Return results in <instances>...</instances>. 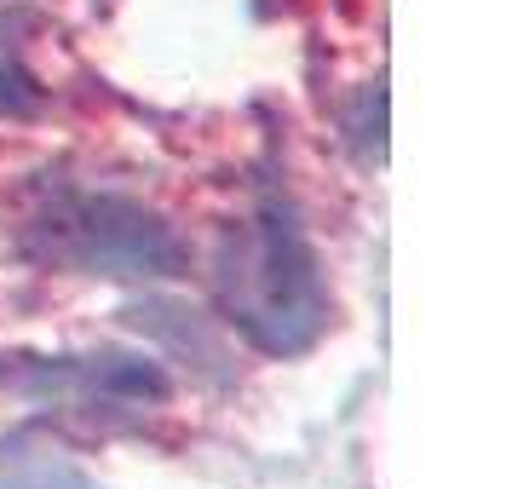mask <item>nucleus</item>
I'll return each mask as SVG.
<instances>
[{
	"mask_svg": "<svg viewBox=\"0 0 512 489\" xmlns=\"http://www.w3.org/2000/svg\"><path fill=\"white\" fill-rule=\"evenodd\" d=\"M225 323L259 357H300L328 328V282L323 259L300 225L288 190H259L254 213L225 231L219 277H213Z\"/></svg>",
	"mask_w": 512,
	"mask_h": 489,
	"instance_id": "f257e3e1",
	"label": "nucleus"
},
{
	"mask_svg": "<svg viewBox=\"0 0 512 489\" xmlns=\"http://www.w3.org/2000/svg\"><path fill=\"white\" fill-rule=\"evenodd\" d=\"M0 380L35 403H75V409H156L173 380L156 357L139 351H81V357H6Z\"/></svg>",
	"mask_w": 512,
	"mask_h": 489,
	"instance_id": "7ed1b4c3",
	"label": "nucleus"
},
{
	"mask_svg": "<svg viewBox=\"0 0 512 489\" xmlns=\"http://www.w3.org/2000/svg\"><path fill=\"white\" fill-rule=\"evenodd\" d=\"M0 489H104V484L93 472H81L58 443L18 432V438H0Z\"/></svg>",
	"mask_w": 512,
	"mask_h": 489,
	"instance_id": "20e7f679",
	"label": "nucleus"
},
{
	"mask_svg": "<svg viewBox=\"0 0 512 489\" xmlns=\"http://www.w3.org/2000/svg\"><path fill=\"white\" fill-rule=\"evenodd\" d=\"M24 254L35 265L98 282H173L185 277V236L139 196L87 185H47L24 219Z\"/></svg>",
	"mask_w": 512,
	"mask_h": 489,
	"instance_id": "f03ea898",
	"label": "nucleus"
},
{
	"mask_svg": "<svg viewBox=\"0 0 512 489\" xmlns=\"http://www.w3.org/2000/svg\"><path fill=\"white\" fill-rule=\"evenodd\" d=\"M41 104H47V93H41L35 70L24 64L18 35L0 24V121H29L41 116Z\"/></svg>",
	"mask_w": 512,
	"mask_h": 489,
	"instance_id": "39448f33",
	"label": "nucleus"
}]
</instances>
